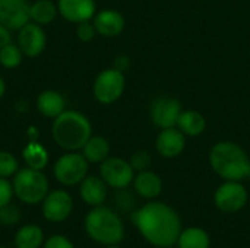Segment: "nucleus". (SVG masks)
Wrapping results in <instances>:
<instances>
[{
    "instance_id": "f03ea898",
    "label": "nucleus",
    "mask_w": 250,
    "mask_h": 248,
    "mask_svg": "<svg viewBox=\"0 0 250 248\" xmlns=\"http://www.w3.org/2000/svg\"><path fill=\"white\" fill-rule=\"evenodd\" d=\"M208 161L211 170L224 181H243L248 178L249 155L236 142H217L209 149Z\"/></svg>"
},
{
    "instance_id": "1a4fd4ad",
    "label": "nucleus",
    "mask_w": 250,
    "mask_h": 248,
    "mask_svg": "<svg viewBox=\"0 0 250 248\" xmlns=\"http://www.w3.org/2000/svg\"><path fill=\"white\" fill-rule=\"evenodd\" d=\"M135 171L127 159L120 156H108L100 164V177L108 186V189L123 190L127 189L135 178Z\"/></svg>"
},
{
    "instance_id": "bb28decb",
    "label": "nucleus",
    "mask_w": 250,
    "mask_h": 248,
    "mask_svg": "<svg viewBox=\"0 0 250 248\" xmlns=\"http://www.w3.org/2000/svg\"><path fill=\"white\" fill-rule=\"evenodd\" d=\"M19 171V161L7 151H0V177L12 178Z\"/></svg>"
},
{
    "instance_id": "7ed1b4c3",
    "label": "nucleus",
    "mask_w": 250,
    "mask_h": 248,
    "mask_svg": "<svg viewBox=\"0 0 250 248\" xmlns=\"http://www.w3.org/2000/svg\"><path fill=\"white\" fill-rule=\"evenodd\" d=\"M92 136L89 118L76 110H64L53 120L51 137L54 143L66 152H78Z\"/></svg>"
},
{
    "instance_id": "b1692460",
    "label": "nucleus",
    "mask_w": 250,
    "mask_h": 248,
    "mask_svg": "<svg viewBox=\"0 0 250 248\" xmlns=\"http://www.w3.org/2000/svg\"><path fill=\"white\" fill-rule=\"evenodd\" d=\"M176 246L179 248H209L211 238L204 228L189 227L182 229Z\"/></svg>"
},
{
    "instance_id": "393cba45",
    "label": "nucleus",
    "mask_w": 250,
    "mask_h": 248,
    "mask_svg": "<svg viewBox=\"0 0 250 248\" xmlns=\"http://www.w3.org/2000/svg\"><path fill=\"white\" fill-rule=\"evenodd\" d=\"M57 15H59L57 3L53 0H35L34 3H31V10H29L31 20L41 26H47L51 22H54Z\"/></svg>"
},
{
    "instance_id": "72a5a7b5",
    "label": "nucleus",
    "mask_w": 250,
    "mask_h": 248,
    "mask_svg": "<svg viewBox=\"0 0 250 248\" xmlns=\"http://www.w3.org/2000/svg\"><path fill=\"white\" fill-rule=\"evenodd\" d=\"M10 29H7L4 25L0 23V48L4 47L6 44L12 42V37H10Z\"/></svg>"
},
{
    "instance_id": "473e14b6",
    "label": "nucleus",
    "mask_w": 250,
    "mask_h": 248,
    "mask_svg": "<svg viewBox=\"0 0 250 248\" xmlns=\"http://www.w3.org/2000/svg\"><path fill=\"white\" fill-rule=\"evenodd\" d=\"M113 67L117 69L122 73H126L132 67V60L127 54H119L113 60Z\"/></svg>"
},
{
    "instance_id": "f704fd0d",
    "label": "nucleus",
    "mask_w": 250,
    "mask_h": 248,
    "mask_svg": "<svg viewBox=\"0 0 250 248\" xmlns=\"http://www.w3.org/2000/svg\"><path fill=\"white\" fill-rule=\"evenodd\" d=\"M4 94H6V82H4V79L0 76V99L4 96Z\"/></svg>"
},
{
    "instance_id": "c756f323",
    "label": "nucleus",
    "mask_w": 250,
    "mask_h": 248,
    "mask_svg": "<svg viewBox=\"0 0 250 248\" xmlns=\"http://www.w3.org/2000/svg\"><path fill=\"white\" fill-rule=\"evenodd\" d=\"M75 32H76L78 39L82 41V42H91L97 35V31H95V26H94L92 20H85V22L78 23Z\"/></svg>"
},
{
    "instance_id": "f3484780",
    "label": "nucleus",
    "mask_w": 250,
    "mask_h": 248,
    "mask_svg": "<svg viewBox=\"0 0 250 248\" xmlns=\"http://www.w3.org/2000/svg\"><path fill=\"white\" fill-rule=\"evenodd\" d=\"M79 196L82 202L91 208L105 203L108 196V186L100 175H86L79 184Z\"/></svg>"
},
{
    "instance_id": "39448f33",
    "label": "nucleus",
    "mask_w": 250,
    "mask_h": 248,
    "mask_svg": "<svg viewBox=\"0 0 250 248\" xmlns=\"http://www.w3.org/2000/svg\"><path fill=\"white\" fill-rule=\"evenodd\" d=\"M12 186L15 197L28 206L41 205L50 191L47 175L40 170H32L28 167L19 168V171L12 177Z\"/></svg>"
},
{
    "instance_id": "9d476101",
    "label": "nucleus",
    "mask_w": 250,
    "mask_h": 248,
    "mask_svg": "<svg viewBox=\"0 0 250 248\" xmlns=\"http://www.w3.org/2000/svg\"><path fill=\"white\" fill-rule=\"evenodd\" d=\"M73 197L64 189L51 190L41 202V215L51 224L64 222L73 212Z\"/></svg>"
},
{
    "instance_id": "2eb2a0df",
    "label": "nucleus",
    "mask_w": 250,
    "mask_h": 248,
    "mask_svg": "<svg viewBox=\"0 0 250 248\" xmlns=\"http://www.w3.org/2000/svg\"><path fill=\"white\" fill-rule=\"evenodd\" d=\"M59 15L75 25L92 20L97 13V3L95 0H57Z\"/></svg>"
},
{
    "instance_id": "5701e85b",
    "label": "nucleus",
    "mask_w": 250,
    "mask_h": 248,
    "mask_svg": "<svg viewBox=\"0 0 250 248\" xmlns=\"http://www.w3.org/2000/svg\"><path fill=\"white\" fill-rule=\"evenodd\" d=\"M22 159L25 167L42 171L48 165V151L37 140H31L22 149Z\"/></svg>"
},
{
    "instance_id": "412c9836",
    "label": "nucleus",
    "mask_w": 250,
    "mask_h": 248,
    "mask_svg": "<svg viewBox=\"0 0 250 248\" xmlns=\"http://www.w3.org/2000/svg\"><path fill=\"white\" fill-rule=\"evenodd\" d=\"M44 241V231L37 224H25L19 227L13 237V244L16 248H42Z\"/></svg>"
},
{
    "instance_id": "2f4dec72",
    "label": "nucleus",
    "mask_w": 250,
    "mask_h": 248,
    "mask_svg": "<svg viewBox=\"0 0 250 248\" xmlns=\"http://www.w3.org/2000/svg\"><path fill=\"white\" fill-rule=\"evenodd\" d=\"M42 248H75V246L70 241V238H67L66 235L54 234L44 241Z\"/></svg>"
},
{
    "instance_id": "ddd939ff",
    "label": "nucleus",
    "mask_w": 250,
    "mask_h": 248,
    "mask_svg": "<svg viewBox=\"0 0 250 248\" xmlns=\"http://www.w3.org/2000/svg\"><path fill=\"white\" fill-rule=\"evenodd\" d=\"M29 10V0H0V23L18 32L31 20Z\"/></svg>"
},
{
    "instance_id": "6ab92c4d",
    "label": "nucleus",
    "mask_w": 250,
    "mask_h": 248,
    "mask_svg": "<svg viewBox=\"0 0 250 248\" xmlns=\"http://www.w3.org/2000/svg\"><path fill=\"white\" fill-rule=\"evenodd\" d=\"M35 107L42 117L54 120L66 110V99L60 92L54 89H45L37 96Z\"/></svg>"
},
{
    "instance_id": "aec40b11",
    "label": "nucleus",
    "mask_w": 250,
    "mask_h": 248,
    "mask_svg": "<svg viewBox=\"0 0 250 248\" xmlns=\"http://www.w3.org/2000/svg\"><path fill=\"white\" fill-rule=\"evenodd\" d=\"M176 127L186 136V137H198L205 133L207 130V118L202 113L196 110H183Z\"/></svg>"
},
{
    "instance_id": "20e7f679",
    "label": "nucleus",
    "mask_w": 250,
    "mask_h": 248,
    "mask_svg": "<svg viewBox=\"0 0 250 248\" xmlns=\"http://www.w3.org/2000/svg\"><path fill=\"white\" fill-rule=\"evenodd\" d=\"M83 229L97 244L119 246L125 238V224L120 215L108 206H95L85 215Z\"/></svg>"
},
{
    "instance_id": "c9c22d12",
    "label": "nucleus",
    "mask_w": 250,
    "mask_h": 248,
    "mask_svg": "<svg viewBox=\"0 0 250 248\" xmlns=\"http://www.w3.org/2000/svg\"><path fill=\"white\" fill-rule=\"evenodd\" d=\"M103 248H122L120 246H105V247Z\"/></svg>"
},
{
    "instance_id": "4be33fe9",
    "label": "nucleus",
    "mask_w": 250,
    "mask_h": 248,
    "mask_svg": "<svg viewBox=\"0 0 250 248\" xmlns=\"http://www.w3.org/2000/svg\"><path fill=\"white\" fill-rule=\"evenodd\" d=\"M82 155L89 164H101L111 153V145L104 136H91L81 149Z\"/></svg>"
},
{
    "instance_id": "a878e982",
    "label": "nucleus",
    "mask_w": 250,
    "mask_h": 248,
    "mask_svg": "<svg viewBox=\"0 0 250 248\" xmlns=\"http://www.w3.org/2000/svg\"><path fill=\"white\" fill-rule=\"evenodd\" d=\"M23 57L25 56L22 54L18 44L9 42V44H6L4 47L0 48V64L4 69H16V67H19Z\"/></svg>"
},
{
    "instance_id": "4468645a",
    "label": "nucleus",
    "mask_w": 250,
    "mask_h": 248,
    "mask_svg": "<svg viewBox=\"0 0 250 248\" xmlns=\"http://www.w3.org/2000/svg\"><path fill=\"white\" fill-rule=\"evenodd\" d=\"M186 148V136L177 127H168L160 130L155 139L157 153L166 159H173L180 156Z\"/></svg>"
},
{
    "instance_id": "0eeeda50",
    "label": "nucleus",
    "mask_w": 250,
    "mask_h": 248,
    "mask_svg": "<svg viewBox=\"0 0 250 248\" xmlns=\"http://www.w3.org/2000/svg\"><path fill=\"white\" fill-rule=\"evenodd\" d=\"M126 89V76L117 69L107 67L101 70L92 83V95L97 102L103 105H111L117 102Z\"/></svg>"
},
{
    "instance_id": "423d86ee",
    "label": "nucleus",
    "mask_w": 250,
    "mask_h": 248,
    "mask_svg": "<svg viewBox=\"0 0 250 248\" xmlns=\"http://www.w3.org/2000/svg\"><path fill=\"white\" fill-rule=\"evenodd\" d=\"M88 171L89 162L85 159L81 151L60 155L53 165V175L56 181L64 187L79 186L81 181L88 175Z\"/></svg>"
},
{
    "instance_id": "f257e3e1",
    "label": "nucleus",
    "mask_w": 250,
    "mask_h": 248,
    "mask_svg": "<svg viewBox=\"0 0 250 248\" xmlns=\"http://www.w3.org/2000/svg\"><path fill=\"white\" fill-rule=\"evenodd\" d=\"M130 221L141 237L157 248L176 246L183 229L179 213L170 205L158 200H149L133 210Z\"/></svg>"
},
{
    "instance_id": "a211bd4d",
    "label": "nucleus",
    "mask_w": 250,
    "mask_h": 248,
    "mask_svg": "<svg viewBox=\"0 0 250 248\" xmlns=\"http://www.w3.org/2000/svg\"><path fill=\"white\" fill-rule=\"evenodd\" d=\"M132 186L135 193L145 200H155L163 193V180L151 170L136 172Z\"/></svg>"
},
{
    "instance_id": "e433bc0d",
    "label": "nucleus",
    "mask_w": 250,
    "mask_h": 248,
    "mask_svg": "<svg viewBox=\"0 0 250 248\" xmlns=\"http://www.w3.org/2000/svg\"><path fill=\"white\" fill-rule=\"evenodd\" d=\"M248 180H250V165H249V172H248Z\"/></svg>"
},
{
    "instance_id": "f8f14e48",
    "label": "nucleus",
    "mask_w": 250,
    "mask_h": 248,
    "mask_svg": "<svg viewBox=\"0 0 250 248\" xmlns=\"http://www.w3.org/2000/svg\"><path fill=\"white\" fill-rule=\"evenodd\" d=\"M16 44L25 57H38L47 47V34L44 26L29 20L23 25L16 35Z\"/></svg>"
},
{
    "instance_id": "6e6552de",
    "label": "nucleus",
    "mask_w": 250,
    "mask_h": 248,
    "mask_svg": "<svg viewBox=\"0 0 250 248\" xmlns=\"http://www.w3.org/2000/svg\"><path fill=\"white\" fill-rule=\"evenodd\" d=\"M249 202L248 189L242 181H224L214 193V205L224 213H237Z\"/></svg>"
},
{
    "instance_id": "c85d7f7f",
    "label": "nucleus",
    "mask_w": 250,
    "mask_h": 248,
    "mask_svg": "<svg viewBox=\"0 0 250 248\" xmlns=\"http://www.w3.org/2000/svg\"><path fill=\"white\" fill-rule=\"evenodd\" d=\"M127 161H129V164H130V167L133 168L135 172H141V171L149 170L151 165H152V156L145 149L135 151Z\"/></svg>"
},
{
    "instance_id": "cd10ccee",
    "label": "nucleus",
    "mask_w": 250,
    "mask_h": 248,
    "mask_svg": "<svg viewBox=\"0 0 250 248\" xmlns=\"http://www.w3.org/2000/svg\"><path fill=\"white\" fill-rule=\"evenodd\" d=\"M22 219V210L19 206L9 203L3 208H0V225L1 227H15Z\"/></svg>"
},
{
    "instance_id": "7c9ffc66",
    "label": "nucleus",
    "mask_w": 250,
    "mask_h": 248,
    "mask_svg": "<svg viewBox=\"0 0 250 248\" xmlns=\"http://www.w3.org/2000/svg\"><path fill=\"white\" fill-rule=\"evenodd\" d=\"M13 197H15V193H13L12 181L9 178L0 177V208L12 203Z\"/></svg>"
},
{
    "instance_id": "dca6fc26",
    "label": "nucleus",
    "mask_w": 250,
    "mask_h": 248,
    "mask_svg": "<svg viewBox=\"0 0 250 248\" xmlns=\"http://www.w3.org/2000/svg\"><path fill=\"white\" fill-rule=\"evenodd\" d=\"M92 23L95 26L97 34L104 38L119 37L126 28V19L123 13L116 9L97 10L95 16L92 18Z\"/></svg>"
},
{
    "instance_id": "4c0bfd02",
    "label": "nucleus",
    "mask_w": 250,
    "mask_h": 248,
    "mask_svg": "<svg viewBox=\"0 0 250 248\" xmlns=\"http://www.w3.org/2000/svg\"><path fill=\"white\" fill-rule=\"evenodd\" d=\"M0 248H7V247H4V246H0Z\"/></svg>"
},
{
    "instance_id": "9b49d317",
    "label": "nucleus",
    "mask_w": 250,
    "mask_h": 248,
    "mask_svg": "<svg viewBox=\"0 0 250 248\" xmlns=\"http://www.w3.org/2000/svg\"><path fill=\"white\" fill-rule=\"evenodd\" d=\"M182 111H183V107L177 98L160 96V98H155L149 105V120L160 130L176 127Z\"/></svg>"
}]
</instances>
